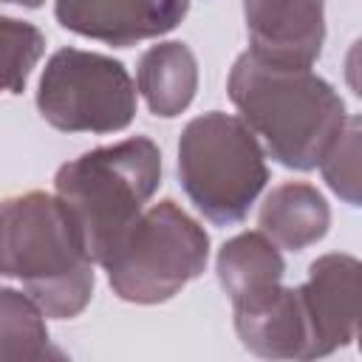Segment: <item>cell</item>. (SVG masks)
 I'll return each instance as SVG.
<instances>
[{"label": "cell", "mask_w": 362, "mask_h": 362, "mask_svg": "<svg viewBox=\"0 0 362 362\" xmlns=\"http://www.w3.org/2000/svg\"><path fill=\"white\" fill-rule=\"evenodd\" d=\"M45 37L37 25L0 17V93H20L40 62Z\"/></svg>", "instance_id": "9a60e30c"}, {"label": "cell", "mask_w": 362, "mask_h": 362, "mask_svg": "<svg viewBox=\"0 0 362 362\" xmlns=\"http://www.w3.org/2000/svg\"><path fill=\"white\" fill-rule=\"evenodd\" d=\"M226 88L246 127L288 170L317 167L348 119L339 93L311 68L272 65L249 51L235 59Z\"/></svg>", "instance_id": "6da1fadb"}, {"label": "cell", "mask_w": 362, "mask_h": 362, "mask_svg": "<svg viewBox=\"0 0 362 362\" xmlns=\"http://www.w3.org/2000/svg\"><path fill=\"white\" fill-rule=\"evenodd\" d=\"M42 119L68 133H116L133 122L136 85L127 68L105 54L59 48L37 90Z\"/></svg>", "instance_id": "8992f818"}, {"label": "cell", "mask_w": 362, "mask_h": 362, "mask_svg": "<svg viewBox=\"0 0 362 362\" xmlns=\"http://www.w3.org/2000/svg\"><path fill=\"white\" fill-rule=\"evenodd\" d=\"M286 272L280 246L263 232H240L218 252V280L232 303L280 286Z\"/></svg>", "instance_id": "4fadbf2b"}, {"label": "cell", "mask_w": 362, "mask_h": 362, "mask_svg": "<svg viewBox=\"0 0 362 362\" xmlns=\"http://www.w3.org/2000/svg\"><path fill=\"white\" fill-rule=\"evenodd\" d=\"M257 221L260 232L274 246L300 252L328 232L331 209L317 187L305 181H286L266 195Z\"/></svg>", "instance_id": "8fae6325"}, {"label": "cell", "mask_w": 362, "mask_h": 362, "mask_svg": "<svg viewBox=\"0 0 362 362\" xmlns=\"http://www.w3.org/2000/svg\"><path fill=\"white\" fill-rule=\"evenodd\" d=\"M209 257L204 226L175 201H158L133 221V226L102 257L116 297L153 305L175 297L195 280Z\"/></svg>", "instance_id": "5b68a950"}, {"label": "cell", "mask_w": 362, "mask_h": 362, "mask_svg": "<svg viewBox=\"0 0 362 362\" xmlns=\"http://www.w3.org/2000/svg\"><path fill=\"white\" fill-rule=\"evenodd\" d=\"M328 187L351 206L359 204V119L348 116L342 130L334 136L320 164Z\"/></svg>", "instance_id": "2e32d148"}, {"label": "cell", "mask_w": 362, "mask_h": 362, "mask_svg": "<svg viewBox=\"0 0 362 362\" xmlns=\"http://www.w3.org/2000/svg\"><path fill=\"white\" fill-rule=\"evenodd\" d=\"M158 181V147L147 136H130L62 164L54 178V195L68 209L85 255L102 263L113 243L141 215Z\"/></svg>", "instance_id": "3957f363"}, {"label": "cell", "mask_w": 362, "mask_h": 362, "mask_svg": "<svg viewBox=\"0 0 362 362\" xmlns=\"http://www.w3.org/2000/svg\"><path fill=\"white\" fill-rule=\"evenodd\" d=\"M232 308L243 348L266 359H308V325L297 288L280 283L232 303Z\"/></svg>", "instance_id": "30bf717a"}, {"label": "cell", "mask_w": 362, "mask_h": 362, "mask_svg": "<svg viewBox=\"0 0 362 362\" xmlns=\"http://www.w3.org/2000/svg\"><path fill=\"white\" fill-rule=\"evenodd\" d=\"M37 359H62L48 339L45 314L25 291L0 286V362Z\"/></svg>", "instance_id": "5bb4252c"}, {"label": "cell", "mask_w": 362, "mask_h": 362, "mask_svg": "<svg viewBox=\"0 0 362 362\" xmlns=\"http://www.w3.org/2000/svg\"><path fill=\"white\" fill-rule=\"evenodd\" d=\"M0 277L20 280L54 320H71L90 303L93 260L57 195L34 189L0 201Z\"/></svg>", "instance_id": "7a4b0ae2"}, {"label": "cell", "mask_w": 362, "mask_h": 362, "mask_svg": "<svg viewBox=\"0 0 362 362\" xmlns=\"http://www.w3.org/2000/svg\"><path fill=\"white\" fill-rule=\"evenodd\" d=\"M249 54L272 65L311 68L325 40L322 0H243Z\"/></svg>", "instance_id": "ba28073f"}, {"label": "cell", "mask_w": 362, "mask_h": 362, "mask_svg": "<svg viewBox=\"0 0 362 362\" xmlns=\"http://www.w3.org/2000/svg\"><path fill=\"white\" fill-rule=\"evenodd\" d=\"M297 294L308 325V359L356 339L362 311V266L356 257L339 252L317 257Z\"/></svg>", "instance_id": "52a82bcc"}, {"label": "cell", "mask_w": 362, "mask_h": 362, "mask_svg": "<svg viewBox=\"0 0 362 362\" xmlns=\"http://www.w3.org/2000/svg\"><path fill=\"white\" fill-rule=\"evenodd\" d=\"M0 3H14V6H25V8H37V6H42V0H0Z\"/></svg>", "instance_id": "e0dca14e"}, {"label": "cell", "mask_w": 362, "mask_h": 362, "mask_svg": "<svg viewBox=\"0 0 362 362\" xmlns=\"http://www.w3.org/2000/svg\"><path fill=\"white\" fill-rule=\"evenodd\" d=\"M178 178L204 218L238 223L269 181L266 153L240 116L212 110L184 127Z\"/></svg>", "instance_id": "277c9868"}, {"label": "cell", "mask_w": 362, "mask_h": 362, "mask_svg": "<svg viewBox=\"0 0 362 362\" xmlns=\"http://www.w3.org/2000/svg\"><path fill=\"white\" fill-rule=\"evenodd\" d=\"M136 88L150 113L173 119L189 107L198 88V62L184 42H158L147 48L136 68Z\"/></svg>", "instance_id": "7c38bea8"}, {"label": "cell", "mask_w": 362, "mask_h": 362, "mask_svg": "<svg viewBox=\"0 0 362 362\" xmlns=\"http://www.w3.org/2000/svg\"><path fill=\"white\" fill-rule=\"evenodd\" d=\"M187 8L189 0H57L54 6L62 28L119 48L173 31Z\"/></svg>", "instance_id": "9c48e42d"}]
</instances>
